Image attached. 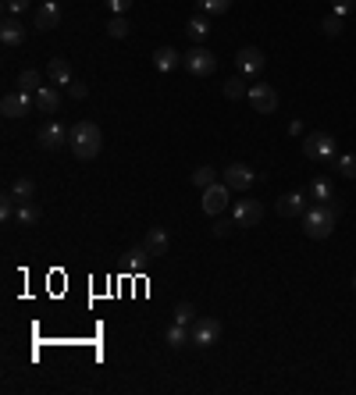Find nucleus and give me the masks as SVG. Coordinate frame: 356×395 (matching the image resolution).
I'll return each mask as SVG.
<instances>
[{
    "label": "nucleus",
    "mask_w": 356,
    "mask_h": 395,
    "mask_svg": "<svg viewBox=\"0 0 356 395\" xmlns=\"http://www.w3.org/2000/svg\"><path fill=\"white\" fill-rule=\"evenodd\" d=\"M68 146H72V154H75L79 161H93V157H100V150H104L100 125H93V121H79V125L68 132Z\"/></svg>",
    "instance_id": "f257e3e1"
},
{
    "label": "nucleus",
    "mask_w": 356,
    "mask_h": 395,
    "mask_svg": "<svg viewBox=\"0 0 356 395\" xmlns=\"http://www.w3.org/2000/svg\"><path fill=\"white\" fill-rule=\"evenodd\" d=\"M335 210L328 207V203H317V207H310L307 214H303V232H307V239H328L332 232H335Z\"/></svg>",
    "instance_id": "f03ea898"
},
{
    "label": "nucleus",
    "mask_w": 356,
    "mask_h": 395,
    "mask_svg": "<svg viewBox=\"0 0 356 395\" xmlns=\"http://www.w3.org/2000/svg\"><path fill=\"white\" fill-rule=\"evenodd\" d=\"M182 68H186L189 75L207 79V75H214V72H218V54H214V50H207V47H193L189 54H182Z\"/></svg>",
    "instance_id": "7ed1b4c3"
},
{
    "label": "nucleus",
    "mask_w": 356,
    "mask_h": 395,
    "mask_svg": "<svg viewBox=\"0 0 356 395\" xmlns=\"http://www.w3.org/2000/svg\"><path fill=\"white\" fill-rule=\"evenodd\" d=\"M303 154L310 161H335V136L328 132H310L303 139Z\"/></svg>",
    "instance_id": "20e7f679"
},
{
    "label": "nucleus",
    "mask_w": 356,
    "mask_h": 395,
    "mask_svg": "<svg viewBox=\"0 0 356 395\" xmlns=\"http://www.w3.org/2000/svg\"><path fill=\"white\" fill-rule=\"evenodd\" d=\"M189 331H193V346L200 349H211L214 342H221V321L214 317H196Z\"/></svg>",
    "instance_id": "39448f33"
},
{
    "label": "nucleus",
    "mask_w": 356,
    "mask_h": 395,
    "mask_svg": "<svg viewBox=\"0 0 356 395\" xmlns=\"http://www.w3.org/2000/svg\"><path fill=\"white\" fill-rule=\"evenodd\" d=\"M228 196H232V189L225 186V182H214V186H207L203 189V214H211V218H221L225 214V207H228Z\"/></svg>",
    "instance_id": "423d86ee"
},
{
    "label": "nucleus",
    "mask_w": 356,
    "mask_h": 395,
    "mask_svg": "<svg viewBox=\"0 0 356 395\" xmlns=\"http://www.w3.org/2000/svg\"><path fill=\"white\" fill-rule=\"evenodd\" d=\"M250 107H253L257 114H271V111H278V89L267 86V82L250 86Z\"/></svg>",
    "instance_id": "0eeeda50"
},
{
    "label": "nucleus",
    "mask_w": 356,
    "mask_h": 395,
    "mask_svg": "<svg viewBox=\"0 0 356 395\" xmlns=\"http://www.w3.org/2000/svg\"><path fill=\"white\" fill-rule=\"evenodd\" d=\"M221 182H225L232 193H246L253 182H257V175H253L250 164H228V168L221 171Z\"/></svg>",
    "instance_id": "6e6552de"
},
{
    "label": "nucleus",
    "mask_w": 356,
    "mask_h": 395,
    "mask_svg": "<svg viewBox=\"0 0 356 395\" xmlns=\"http://www.w3.org/2000/svg\"><path fill=\"white\" fill-rule=\"evenodd\" d=\"M33 107H36V93H25V89L8 93L4 100H0V114H4V118H25Z\"/></svg>",
    "instance_id": "1a4fd4ad"
},
{
    "label": "nucleus",
    "mask_w": 356,
    "mask_h": 395,
    "mask_svg": "<svg viewBox=\"0 0 356 395\" xmlns=\"http://www.w3.org/2000/svg\"><path fill=\"white\" fill-rule=\"evenodd\" d=\"M232 218H235V228H257L264 221V207H260V200H239Z\"/></svg>",
    "instance_id": "9d476101"
},
{
    "label": "nucleus",
    "mask_w": 356,
    "mask_h": 395,
    "mask_svg": "<svg viewBox=\"0 0 356 395\" xmlns=\"http://www.w3.org/2000/svg\"><path fill=\"white\" fill-rule=\"evenodd\" d=\"M264 65H267V57H264L260 47H243L239 54H235V68H239L243 75H260Z\"/></svg>",
    "instance_id": "9b49d317"
},
{
    "label": "nucleus",
    "mask_w": 356,
    "mask_h": 395,
    "mask_svg": "<svg viewBox=\"0 0 356 395\" xmlns=\"http://www.w3.org/2000/svg\"><path fill=\"white\" fill-rule=\"evenodd\" d=\"M307 193H285V196H278V203H275V210H278V218H303L307 214Z\"/></svg>",
    "instance_id": "f8f14e48"
},
{
    "label": "nucleus",
    "mask_w": 356,
    "mask_h": 395,
    "mask_svg": "<svg viewBox=\"0 0 356 395\" xmlns=\"http://www.w3.org/2000/svg\"><path fill=\"white\" fill-rule=\"evenodd\" d=\"M68 143V129L61 125V121H47V125L40 129V146L43 150H61Z\"/></svg>",
    "instance_id": "ddd939ff"
},
{
    "label": "nucleus",
    "mask_w": 356,
    "mask_h": 395,
    "mask_svg": "<svg viewBox=\"0 0 356 395\" xmlns=\"http://www.w3.org/2000/svg\"><path fill=\"white\" fill-rule=\"evenodd\" d=\"M57 25H61V8H57L54 0H43L40 11H36V29L40 33H50V29H57Z\"/></svg>",
    "instance_id": "4468645a"
},
{
    "label": "nucleus",
    "mask_w": 356,
    "mask_h": 395,
    "mask_svg": "<svg viewBox=\"0 0 356 395\" xmlns=\"http://www.w3.org/2000/svg\"><path fill=\"white\" fill-rule=\"evenodd\" d=\"M143 246L150 250V257H154V260H161V257L168 253V246H171V239H168V232H164V228H150V232H146V239H143Z\"/></svg>",
    "instance_id": "2eb2a0df"
},
{
    "label": "nucleus",
    "mask_w": 356,
    "mask_h": 395,
    "mask_svg": "<svg viewBox=\"0 0 356 395\" xmlns=\"http://www.w3.org/2000/svg\"><path fill=\"white\" fill-rule=\"evenodd\" d=\"M0 40H4V47H18L25 40V29H22L18 15H8L4 18V25H0Z\"/></svg>",
    "instance_id": "dca6fc26"
},
{
    "label": "nucleus",
    "mask_w": 356,
    "mask_h": 395,
    "mask_svg": "<svg viewBox=\"0 0 356 395\" xmlns=\"http://www.w3.org/2000/svg\"><path fill=\"white\" fill-rule=\"evenodd\" d=\"M57 107H61V93H57L54 86H40V89H36V111L57 114Z\"/></svg>",
    "instance_id": "f3484780"
},
{
    "label": "nucleus",
    "mask_w": 356,
    "mask_h": 395,
    "mask_svg": "<svg viewBox=\"0 0 356 395\" xmlns=\"http://www.w3.org/2000/svg\"><path fill=\"white\" fill-rule=\"evenodd\" d=\"M47 75H50V82H57V86H72V65H68L65 57H50Z\"/></svg>",
    "instance_id": "a211bd4d"
},
{
    "label": "nucleus",
    "mask_w": 356,
    "mask_h": 395,
    "mask_svg": "<svg viewBox=\"0 0 356 395\" xmlns=\"http://www.w3.org/2000/svg\"><path fill=\"white\" fill-rule=\"evenodd\" d=\"M154 65H157V72H175L178 65H182V54H178L175 47H161L154 54Z\"/></svg>",
    "instance_id": "6ab92c4d"
},
{
    "label": "nucleus",
    "mask_w": 356,
    "mask_h": 395,
    "mask_svg": "<svg viewBox=\"0 0 356 395\" xmlns=\"http://www.w3.org/2000/svg\"><path fill=\"white\" fill-rule=\"evenodd\" d=\"M40 218H43V214H40V207H36L33 200H22V203H18V210H15V221H18L22 228H33Z\"/></svg>",
    "instance_id": "aec40b11"
},
{
    "label": "nucleus",
    "mask_w": 356,
    "mask_h": 395,
    "mask_svg": "<svg viewBox=\"0 0 356 395\" xmlns=\"http://www.w3.org/2000/svg\"><path fill=\"white\" fill-rule=\"evenodd\" d=\"M164 342H168L171 349H182V346L193 342V331H189L186 324H171V328L164 331Z\"/></svg>",
    "instance_id": "412c9836"
},
{
    "label": "nucleus",
    "mask_w": 356,
    "mask_h": 395,
    "mask_svg": "<svg viewBox=\"0 0 356 395\" xmlns=\"http://www.w3.org/2000/svg\"><path fill=\"white\" fill-rule=\"evenodd\" d=\"M125 257H129V260H125V264H129V271H136V275H143V271H146V264L154 260L146 246H136V250H129Z\"/></svg>",
    "instance_id": "4be33fe9"
},
{
    "label": "nucleus",
    "mask_w": 356,
    "mask_h": 395,
    "mask_svg": "<svg viewBox=\"0 0 356 395\" xmlns=\"http://www.w3.org/2000/svg\"><path fill=\"white\" fill-rule=\"evenodd\" d=\"M186 33H189L193 43H200V40H207V33H211V22H207V18H189L186 22Z\"/></svg>",
    "instance_id": "5701e85b"
},
{
    "label": "nucleus",
    "mask_w": 356,
    "mask_h": 395,
    "mask_svg": "<svg viewBox=\"0 0 356 395\" xmlns=\"http://www.w3.org/2000/svg\"><path fill=\"white\" fill-rule=\"evenodd\" d=\"M214 182H218V171H214L211 164H203V168L193 171V186H196V189H207V186H214Z\"/></svg>",
    "instance_id": "b1692460"
},
{
    "label": "nucleus",
    "mask_w": 356,
    "mask_h": 395,
    "mask_svg": "<svg viewBox=\"0 0 356 395\" xmlns=\"http://www.w3.org/2000/svg\"><path fill=\"white\" fill-rule=\"evenodd\" d=\"M40 82H43V75H40L36 68H25V72L18 75V89H25V93H36Z\"/></svg>",
    "instance_id": "393cba45"
},
{
    "label": "nucleus",
    "mask_w": 356,
    "mask_h": 395,
    "mask_svg": "<svg viewBox=\"0 0 356 395\" xmlns=\"http://www.w3.org/2000/svg\"><path fill=\"white\" fill-rule=\"evenodd\" d=\"M11 193H15L18 200H36V182H33V178H15Z\"/></svg>",
    "instance_id": "a878e982"
},
{
    "label": "nucleus",
    "mask_w": 356,
    "mask_h": 395,
    "mask_svg": "<svg viewBox=\"0 0 356 395\" xmlns=\"http://www.w3.org/2000/svg\"><path fill=\"white\" fill-rule=\"evenodd\" d=\"M307 196H310V200H321V203H328V200H332L335 193H332V186H328V182H324V178H317V182H310Z\"/></svg>",
    "instance_id": "bb28decb"
},
{
    "label": "nucleus",
    "mask_w": 356,
    "mask_h": 395,
    "mask_svg": "<svg viewBox=\"0 0 356 395\" xmlns=\"http://www.w3.org/2000/svg\"><path fill=\"white\" fill-rule=\"evenodd\" d=\"M107 36H111V40H125V36H129V22H125V15H114V18L107 22Z\"/></svg>",
    "instance_id": "cd10ccee"
},
{
    "label": "nucleus",
    "mask_w": 356,
    "mask_h": 395,
    "mask_svg": "<svg viewBox=\"0 0 356 395\" xmlns=\"http://www.w3.org/2000/svg\"><path fill=\"white\" fill-rule=\"evenodd\" d=\"M225 97H228V100H243V97H250V86H246L243 79H228V82H225Z\"/></svg>",
    "instance_id": "c85d7f7f"
},
{
    "label": "nucleus",
    "mask_w": 356,
    "mask_h": 395,
    "mask_svg": "<svg viewBox=\"0 0 356 395\" xmlns=\"http://www.w3.org/2000/svg\"><path fill=\"white\" fill-rule=\"evenodd\" d=\"M196 310H193V303H175V324H186V328H193V317Z\"/></svg>",
    "instance_id": "c756f323"
},
{
    "label": "nucleus",
    "mask_w": 356,
    "mask_h": 395,
    "mask_svg": "<svg viewBox=\"0 0 356 395\" xmlns=\"http://www.w3.org/2000/svg\"><path fill=\"white\" fill-rule=\"evenodd\" d=\"M321 33L324 36H339L342 33V15H328V18H324L321 22Z\"/></svg>",
    "instance_id": "7c9ffc66"
},
{
    "label": "nucleus",
    "mask_w": 356,
    "mask_h": 395,
    "mask_svg": "<svg viewBox=\"0 0 356 395\" xmlns=\"http://www.w3.org/2000/svg\"><path fill=\"white\" fill-rule=\"evenodd\" d=\"M200 8H203L207 15H225V11L232 8V0H200Z\"/></svg>",
    "instance_id": "2f4dec72"
},
{
    "label": "nucleus",
    "mask_w": 356,
    "mask_h": 395,
    "mask_svg": "<svg viewBox=\"0 0 356 395\" xmlns=\"http://www.w3.org/2000/svg\"><path fill=\"white\" fill-rule=\"evenodd\" d=\"M346 178H353L356 182V154H346V157H339V164H335Z\"/></svg>",
    "instance_id": "473e14b6"
},
{
    "label": "nucleus",
    "mask_w": 356,
    "mask_h": 395,
    "mask_svg": "<svg viewBox=\"0 0 356 395\" xmlns=\"http://www.w3.org/2000/svg\"><path fill=\"white\" fill-rule=\"evenodd\" d=\"M232 228H235V218H232V221H225V218H218V221H214V228H211V232H214V235H218V239H225V235H228V232H232Z\"/></svg>",
    "instance_id": "72a5a7b5"
},
{
    "label": "nucleus",
    "mask_w": 356,
    "mask_h": 395,
    "mask_svg": "<svg viewBox=\"0 0 356 395\" xmlns=\"http://www.w3.org/2000/svg\"><path fill=\"white\" fill-rule=\"evenodd\" d=\"M132 4H136V0H107V8H111L114 15H125Z\"/></svg>",
    "instance_id": "f704fd0d"
},
{
    "label": "nucleus",
    "mask_w": 356,
    "mask_h": 395,
    "mask_svg": "<svg viewBox=\"0 0 356 395\" xmlns=\"http://www.w3.org/2000/svg\"><path fill=\"white\" fill-rule=\"evenodd\" d=\"M25 8H29V0H4V11L8 15H22Z\"/></svg>",
    "instance_id": "c9c22d12"
},
{
    "label": "nucleus",
    "mask_w": 356,
    "mask_h": 395,
    "mask_svg": "<svg viewBox=\"0 0 356 395\" xmlns=\"http://www.w3.org/2000/svg\"><path fill=\"white\" fill-rule=\"evenodd\" d=\"M86 93H89V86H82V82H72L68 86V97L72 100H86Z\"/></svg>",
    "instance_id": "e433bc0d"
},
{
    "label": "nucleus",
    "mask_w": 356,
    "mask_h": 395,
    "mask_svg": "<svg viewBox=\"0 0 356 395\" xmlns=\"http://www.w3.org/2000/svg\"><path fill=\"white\" fill-rule=\"evenodd\" d=\"M332 8H335V15H349L353 11V0H332Z\"/></svg>",
    "instance_id": "4c0bfd02"
},
{
    "label": "nucleus",
    "mask_w": 356,
    "mask_h": 395,
    "mask_svg": "<svg viewBox=\"0 0 356 395\" xmlns=\"http://www.w3.org/2000/svg\"><path fill=\"white\" fill-rule=\"evenodd\" d=\"M353 292H356V275H353Z\"/></svg>",
    "instance_id": "58836bf2"
}]
</instances>
